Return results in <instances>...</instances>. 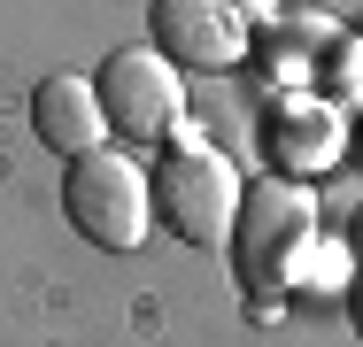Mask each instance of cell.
<instances>
[{
  "label": "cell",
  "mask_w": 363,
  "mask_h": 347,
  "mask_svg": "<svg viewBox=\"0 0 363 347\" xmlns=\"http://www.w3.org/2000/svg\"><path fill=\"white\" fill-rule=\"evenodd\" d=\"M309 255H317V201H309V186L279 178V170L240 186V285L279 301V293L301 285Z\"/></svg>",
  "instance_id": "6da1fadb"
},
{
  "label": "cell",
  "mask_w": 363,
  "mask_h": 347,
  "mask_svg": "<svg viewBox=\"0 0 363 347\" xmlns=\"http://www.w3.org/2000/svg\"><path fill=\"white\" fill-rule=\"evenodd\" d=\"M147 208H155V186L140 178V162H124L116 147H93L62 170V216L77 224L85 247L101 255H132L147 239Z\"/></svg>",
  "instance_id": "7a4b0ae2"
},
{
  "label": "cell",
  "mask_w": 363,
  "mask_h": 347,
  "mask_svg": "<svg viewBox=\"0 0 363 347\" xmlns=\"http://www.w3.org/2000/svg\"><path fill=\"white\" fill-rule=\"evenodd\" d=\"M155 208H162V224H170L186 247H217L224 232L240 224V170L224 162L217 147L178 139V147L155 162Z\"/></svg>",
  "instance_id": "3957f363"
},
{
  "label": "cell",
  "mask_w": 363,
  "mask_h": 347,
  "mask_svg": "<svg viewBox=\"0 0 363 347\" xmlns=\"http://www.w3.org/2000/svg\"><path fill=\"white\" fill-rule=\"evenodd\" d=\"M93 93H101V116L116 139H162L178 124L186 93H178V62L155 55V47H116L108 62L93 69Z\"/></svg>",
  "instance_id": "277c9868"
},
{
  "label": "cell",
  "mask_w": 363,
  "mask_h": 347,
  "mask_svg": "<svg viewBox=\"0 0 363 347\" xmlns=\"http://www.w3.org/2000/svg\"><path fill=\"white\" fill-rule=\"evenodd\" d=\"M147 31H155V55H170L178 69H240L247 55V23L232 0H155Z\"/></svg>",
  "instance_id": "5b68a950"
},
{
  "label": "cell",
  "mask_w": 363,
  "mask_h": 347,
  "mask_svg": "<svg viewBox=\"0 0 363 347\" xmlns=\"http://www.w3.org/2000/svg\"><path fill=\"white\" fill-rule=\"evenodd\" d=\"M31 132L47 154H93L101 139H108V116H101V93H93V77H70V69H55V77H39V93H31Z\"/></svg>",
  "instance_id": "8992f818"
},
{
  "label": "cell",
  "mask_w": 363,
  "mask_h": 347,
  "mask_svg": "<svg viewBox=\"0 0 363 347\" xmlns=\"http://www.w3.org/2000/svg\"><path fill=\"white\" fill-rule=\"evenodd\" d=\"M263 154L279 162V178H309V170H333L340 162V116L325 101H286L263 132Z\"/></svg>",
  "instance_id": "52a82bcc"
},
{
  "label": "cell",
  "mask_w": 363,
  "mask_h": 347,
  "mask_svg": "<svg viewBox=\"0 0 363 347\" xmlns=\"http://www.w3.org/2000/svg\"><path fill=\"white\" fill-rule=\"evenodd\" d=\"M348 317H356V332H363V285H356V293H348Z\"/></svg>",
  "instance_id": "ba28073f"
},
{
  "label": "cell",
  "mask_w": 363,
  "mask_h": 347,
  "mask_svg": "<svg viewBox=\"0 0 363 347\" xmlns=\"http://www.w3.org/2000/svg\"><path fill=\"white\" fill-rule=\"evenodd\" d=\"M356 247H363V208H356Z\"/></svg>",
  "instance_id": "9c48e42d"
}]
</instances>
